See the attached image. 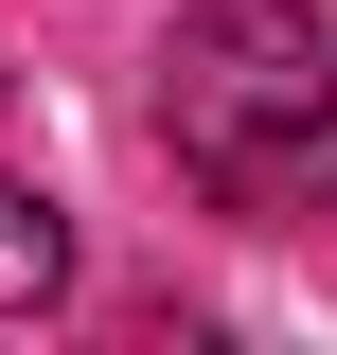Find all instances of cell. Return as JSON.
<instances>
[{
	"mask_svg": "<svg viewBox=\"0 0 337 355\" xmlns=\"http://www.w3.org/2000/svg\"><path fill=\"white\" fill-rule=\"evenodd\" d=\"M160 142L213 214H337V36L302 0H196L160 36Z\"/></svg>",
	"mask_w": 337,
	"mask_h": 355,
	"instance_id": "obj_1",
	"label": "cell"
},
{
	"mask_svg": "<svg viewBox=\"0 0 337 355\" xmlns=\"http://www.w3.org/2000/svg\"><path fill=\"white\" fill-rule=\"evenodd\" d=\"M53 284H71V214L0 178V320H18V302H53Z\"/></svg>",
	"mask_w": 337,
	"mask_h": 355,
	"instance_id": "obj_2",
	"label": "cell"
}]
</instances>
